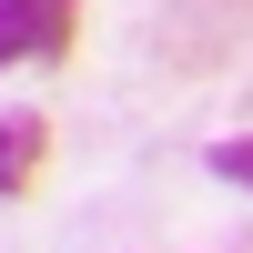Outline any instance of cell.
Here are the masks:
<instances>
[{"mask_svg": "<svg viewBox=\"0 0 253 253\" xmlns=\"http://www.w3.org/2000/svg\"><path fill=\"white\" fill-rule=\"evenodd\" d=\"M81 0H0V61H71Z\"/></svg>", "mask_w": 253, "mask_h": 253, "instance_id": "obj_1", "label": "cell"}, {"mask_svg": "<svg viewBox=\"0 0 253 253\" xmlns=\"http://www.w3.org/2000/svg\"><path fill=\"white\" fill-rule=\"evenodd\" d=\"M51 162V122L41 112H0V193H31Z\"/></svg>", "mask_w": 253, "mask_h": 253, "instance_id": "obj_2", "label": "cell"}, {"mask_svg": "<svg viewBox=\"0 0 253 253\" xmlns=\"http://www.w3.org/2000/svg\"><path fill=\"white\" fill-rule=\"evenodd\" d=\"M203 162H213L223 182H243V193H253V132H233V142H213V152H203Z\"/></svg>", "mask_w": 253, "mask_h": 253, "instance_id": "obj_3", "label": "cell"}]
</instances>
